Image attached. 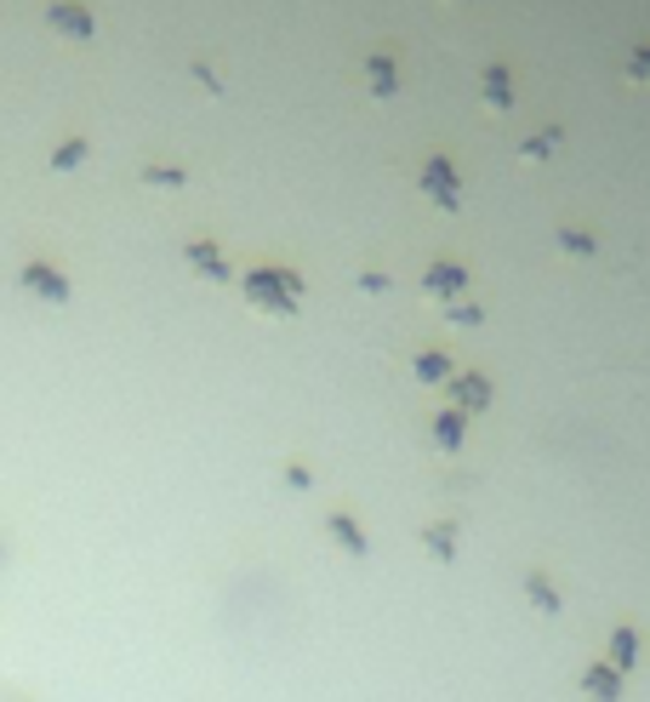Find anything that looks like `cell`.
Segmentation results:
<instances>
[{"instance_id": "3957f363", "label": "cell", "mask_w": 650, "mask_h": 702, "mask_svg": "<svg viewBox=\"0 0 650 702\" xmlns=\"http://www.w3.org/2000/svg\"><path fill=\"white\" fill-rule=\"evenodd\" d=\"M422 183H434V200H440V206H457V183H452V171H445L440 160L422 171Z\"/></svg>"}, {"instance_id": "277c9868", "label": "cell", "mask_w": 650, "mask_h": 702, "mask_svg": "<svg viewBox=\"0 0 650 702\" xmlns=\"http://www.w3.org/2000/svg\"><path fill=\"white\" fill-rule=\"evenodd\" d=\"M588 697L593 702H611L616 697V668H588Z\"/></svg>"}, {"instance_id": "52a82bcc", "label": "cell", "mask_w": 650, "mask_h": 702, "mask_svg": "<svg viewBox=\"0 0 650 702\" xmlns=\"http://www.w3.org/2000/svg\"><path fill=\"white\" fill-rule=\"evenodd\" d=\"M429 286H434V291H462V269H434Z\"/></svg>"}, {"instance_id": "9c48e42d", "label": "cell", "mask_w": 650, "mask_h": 702, "mask_svg": "<svg viewBox=\"0 0 650 702\" xmlns=\"http://www.w3.org/2000/svg\"><path fill=\"white\" fill-rule=\"evenodd\" d=\"M417 378H434V383H440V378H445V360H440V355H422V360H417Z\"/></svg>"}, {"instance_id": "7c38bea8", "label": "cell", "mask_w": 650, "mask_h": 702, "mask_svg": "<svg viewBox=\"0 0 650 702\" xmlns=\"http://www.w3.org/2000/svg\"><path fill=\"white\" fill-rule=\"evenodd\" d=\"M628 74H634V81H650V46H645V52H634Z\"/></svg>"}, {"instance_id": "6da1fadb", "label": "cell", "mask_w": 650, "mask_h": 702, "mask_svg": "<svg viewBox=\"0 0 650 702\" xmlns=\"http://www.w3.org/2000/svg\"><path fill=\"white\" fill-rule=\"evenodd\" d=\"M245 291H252V304L268 309V314H291V304H297V281H291V274H252Z\"/></svg>"}, {"instance_id": "8992f818", "label": "cell", "mask_w": 650, "mask_h": 702, "mask_svg": "<svg viewBox=\"0 0 650 702\" xmlns=\"http://www.w3.org/2000/svg\"><path fill=\"white\" fill-rule=\"evenodd\" d=\"M29 286H35V291H46V297H58V304H63V281H58L52 269H29Z\"/></svg>"}, {"instance_id": "8fae6325", "label": "cell", "mask_w": 650, "mask_h": 702, "mask_svg": "<svg viewBox=\"0 0 650 702\" xmlns=\"http://www.w3.org/2000/svg\"><path fill=\"white\" fill-rule=\"evenodd\" d=\"M332 532H337V537H342L348 548H354V555H360V548H365V543H360V532H354V525H348V520H332Z\"/></svg>"}, {"instance_id": "5b68a950", "label": "cell", "mask_w": 650, "mask_h": 702, "mask_svg": "<svg viewBox=\"0 0 650 702\" xmlns=\"http://www.w3.org/2000/svg\"><path fill=\"white\" fill-rule=\"evenodd\" d=\"M485 92H491V104H496V109H508V104H514V97H508V74H503V69H485Z\"/></svg>"}, {"instance_id": "7a4b0ae2", "label": "cell", "mask_w": 650, "mask_h": 702, "mask_svg": "<svg viewBox=\"0 0 650 702\" xmlns=\"http://www.w3.org/2000/svg\"><path fill=\"white\" fill-rule=\"evenodd\" d=\"M452 394H457V406H462V412H480L485 400H491V389H485L480 378H457V383H452Z\"/></svg>"}, {"instance_id": "4fadbf2b", "label": "cell", "mask_w": 650, "mask_h": 702, "mask_svg": "<svg viewBox=\"0 0 650 702\" xmlns=\"http://www.w3.org/2000/svg\"><path fill=\"white\" fill-rule=\"evenodd\" d=\"M616 663H634V634H616Z\"/></svg>"}, {"instance_id": "ba28073f", "label": "cell", "mask_w": 650, "mask_h": 702, "mask_svg": "<svg viewBox=\"0 0 650 702\" xmlns=\"http://www.w3.org/2000/svg\"><path fill=\"white\" fill-rule=\"evenodd\" d=\"M434 435H440V451H457V440H462V423H457V417H440V429H434Z\"/></svg>"}, {"instance_id": "30bf717a", "label": "cell", "mask_w": 650, "mask_h": 702, "mask_svg": "<svg viewBox=\"0 0 650 702\" xmlns=\"http://www.w3.org/2000/svg\"><path fill=\"white\" fill-rule=\"evenodd\" d=\"M371 86H377V92H394V69L377 58V63H371Z\"/></svg>"}]
</instances>
